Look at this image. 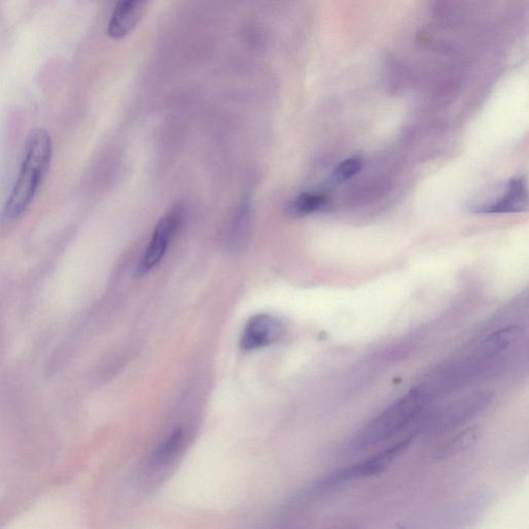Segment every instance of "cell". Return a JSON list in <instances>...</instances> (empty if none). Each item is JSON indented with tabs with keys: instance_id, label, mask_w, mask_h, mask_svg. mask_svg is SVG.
<instances>
[{
	"instance_id": "6da1fadb",
	"label": "cell",
	"mask_w": 529,
	"mask_h": 529,
	"mask_svg": "<svg viewBox=\"0 0 529 529\" xmlns=\"http://www.w3.org/2000/svg\"><path fill=\"white\" fill-rule=\"evenodd\" d=\"M52 152V140L46 131L31 133L18 178L3 210L4 222L19 219L33 202L49 170Z\"/></svg>"
},
{
	"instance_id": "7a4b0ae2",
	"label": "cell",
	"mask_w": 529,
	"mask_h": 529,
	"mask_svg": "<svg viewBox=\"0 0 529 529\" xmlns=\"http://www.w3.org/2000/svg\"><path fill=\"white\" fill-rule=\"evenodd\" d=\"M428 398L429 392L426 388H413L363 426L352 438L350 449L363 451L393 438L422 412Z\"/></svg>"
},
{
	"instance_id": "3957f363",
	"label": "cell",
	"mask_w": 529,
	"mask_h": 529,
	"mask_svg": "<svg viewBox=\"0 0 529 529\" xmlns=\"http://www.w3.org/2000/svg\"><path fill=\"white\" fill-rule=\"evenodd\" d=\"M411 443L412 438L404 440L358 464L335 471L329 475V479L334 487L338 488L356 479L377 476L390 468L395 459L409 449Z\"/></svg>"
},
{
	"instance_id": "277c9868",
	"label": "cell",
	"mask_w": 529,
	"mask_h": 529,
	"mask_svg": "<svg viewBox=\"0 0 529 529\" xmlns=\"http://www.w3.org/2000/svg\"><path fill=\"white\" fill-rule=\"evenodd\" d=\"M181 212L178 209L167 213L155 227L138 267L139 275H145L157 267L164 259L169 245L180 224Z\"/></svg>"
},
{
	"instance_id": "5b68a950",
	"label": "cell",
	"mask_w": 529,
	"mask_h": 529,
	"mask_svg": "<svg viewBox=\"0 0 529 529\" xmlns=\"http://www.w3.org/2000/svg\"><path fill=\"white\" fill-rule=\"evenodd\" d=\"M282 333V325L269 315H257L244 327L241 348L253 351L264 348L274 342Z\"/></svg>"
},
{
	"instance_id": "8992f818",
	"label": "cell",
	"mask_w": 529,
	"mask_h": 529,
	"mask_svg": "<svg viewBox=\"0 0 529 529\" xmlns=\"http://www.w3.org/2000/svg\"><path fill=\"white\" fill-rule=\"evenodd\" d=\"M149 0H119L108 25L110 38L119 40L132 33L141 20Z\"/></svg>"
},
{
	"instance_id": "52a82bcc",
	"label": "cell",
	"mask_w": 529,
	"mask_h": 529,
	"mask_svg": "<svg viewBox=\"0 0 529 529\" xmlns=\"http://www.w3.org/2000/svg\"><path fill=\"white\" fill-rule=\"evenodd\" d=\"M488 402L487 395L479 394L453 404L434 421L435 429H437L435 431H447L456 428L480 413Z\"/></svg>"
},
{
	"instance_id": "ba28073f",
	"label": "cell",
	"mask_w": 529,
	"mask_h": 529,
	"mask_svg": "<svg viewBox=\"0 0 529 529\" xmlns=\"http://www.w3.org/2000/svg\"><path fill=\"white\" fill-rule=\"evenodd\" d=\"M527 206L526 182L522 178H512L506 196L490 206H477L473 210L479 213L520 212Z\"/></svg>"
},
{
	"instance_id": "9c48e42d",
	"label": "cell",
	"mask_w": 529,
	"mask_h": 529,
	"mask_svg": "<svg viewBox=\"0 0 529 529\" xmlns=\"http://www.w3.org/2000/svg\"><path fill=\"white\" fill-rule=\"evenodd\" d=\"M480 434L481 431L478 426L460 432L456 437L443 445L437 454H435V457L438 459H446L470 450L479 441Z\"/></svg>"
},
{
	"instance_id": "30bf717a",
	"label": "cell",
	"mask_w": 529,
	"mask_h": 529,
	"mask_svg": "<svg viewBox=\"0 0 529 529\" xmlns=\"http://www.w3.org/2000/svg\"><path fill=\"white\" fill-rule=\"evenodd\" d=\"M326 203V198L319 194H302L292 203L290 210L297 215H307L319 210Z\"/></svg>"
},
{
	"instance_id": "8fae6325",
	"label": "cell",
	"mask_w": 529,
	"mask_h": 529,
	"mask_svg": "<svg viewBox=\"0 0 529 529\" xmlns=\"http://www.w3.org/2000/svg\"><path fill=\"white\" fill-rule=\"evenodd\" d=\"M362 169V161L358 158H351L340 163L332 174V180L336 183L346 182Z\"/></svg>"
},
{
	"instance_id": "7c38bea8",
	"label": "cell",
	"mask_w": 529,
	"mask_h": 529,
	"mask_svg": "<svg viewBox=\"0 0 529 529\" xmlns=\"http://www.w3.org/2000/svg\"><path fill=\"white\" fill-rule=\"evenodd\" d=\"M182 431L180 429L175 430L157 454H155V461L158 463L168 461L172 456L176 454L182 444Z\"/></svg>"
}]
</instances>
